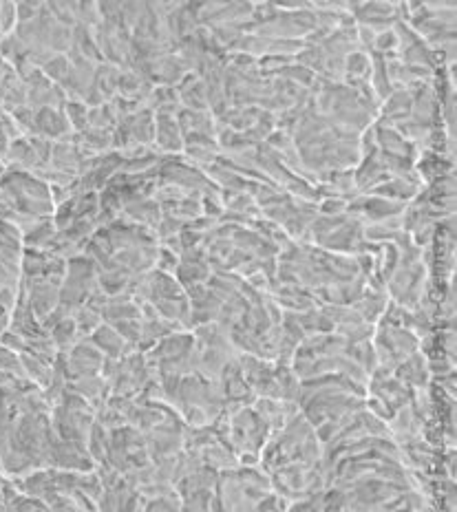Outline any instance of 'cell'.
I'll return each mask as SVG.
<instances>
[{
	"label": "cell",
	"instance_id": "1",
	"mask_svg": "<svg viewBox=\"0 0 457 512\" xmlns=\"http://www.w3.org/2000/svg\"><path fill=\"white\" fill-rule=\"evenodd\" d=\"M93 343L98 345V349H104L109 356H120L124 354V340L120 338L118 329H109L106 325H102L95 334Z\"/></svg>",
	"mask_w": 457,
	"mask_h": 512
},
{
	"label": "cell",
	"instance_id": "3",
	"mask_svg": "<svg viewBox=\"0 0 457 512\" xmlns=\"http://www.w3.org/2000/svg\"><path fill=\"white\" fill-rule=\"evenodd\" d=\"M18 27L16 3H0V38L14 34Z\"/></svg>",
	"mask_w": 457,
	"mask_h": 512
},
{
	"label": "cell",
	"instance_id": "2",
	"mask_svg": "<svg viewBox=\"0 0 457 512\" xmlns=\"http://www.w3.org/2000/svg\"><path fill=\"white\" fill-rule=\"evenodd\" d=\"M0 371L9 373V376H14V378H27L20 354L18 351L7 349L5 345H0Z\"/></svg>",
	"mask_w": 457,
	"mask_h": 512
}]
</instances>
